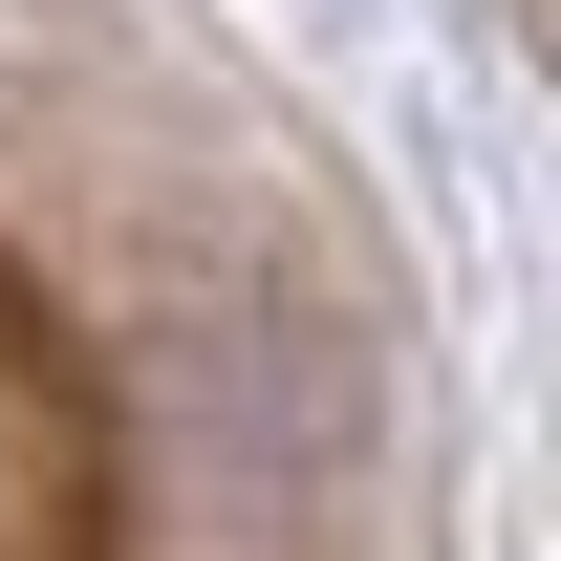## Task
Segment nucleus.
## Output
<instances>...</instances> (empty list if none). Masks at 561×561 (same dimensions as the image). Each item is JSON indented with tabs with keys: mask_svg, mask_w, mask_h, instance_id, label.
I'll return each mask as SVG.
<instances>
[]
</instances>
